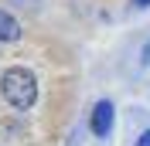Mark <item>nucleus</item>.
Wrapping results in <instances>:
<instances>
[{
    "label": "nucleus",
    "instance_id": "1",
    "mask_svg": "<svg viewBox=\"0 0 150 146\" xmlns=\"http://www.w3.org/2000/svg\"><path fill=\"white\" fill-rule=\"evenodd\" d=\"M0 92L10 109H31L38 99V78L28 68H7L0 78Z\"/></svg>",
    "mask_w": 150,
    "mask_h": 146
},
{
    "label": "nucleus",
    "instance_id": "2",
    "mask_svg": "<svg viewBox=\"0 0 150 146\" xmlns=\"http://www.w3.org/2000/svg\"><path fill=\"white\" fill-rule=\"evenodd\" d=\"M109 129H112V102H96V109H92V133L99 139L109 136Z\"/></svg>",
    "mask_w": 150,
    "mask_h": 146
},
{
    "label": "nucleus",
    "instance_id": "3",
    "mask_svg": "<svg viewBox=\"0 0 150 146\" xmlns=\"http://www.w3.org/2000/svg\"><path fill=\"white\" fill-rule=\"evenodd\" d=\"M17 37H21L17 20L10 17L7 10H0V44H10V41H17Z\"/></svg>",
    "mask_w": 150,
    "mask_h": 146
},
{
    "label": "nucleus",
    "instance_id": "4",
    "mask_svg": "<svg viewBox=\"0 0 150 146\" xmlns=\"http://www.w3.org/2000/svg\"><path fill=\"white\" fill-rule=\"evenodd\" d=\"M137 146H150V129H147V133H143L140 139H137Z\"/></svg>",
    "mask_w": 150,
    "mask_h": 146
},
{
    "label": "nucleus",
    "instance_id": "5",
    "mask_svg": "<svg viewBox=\"0 0 150 146\" xmlns=\"http://www.w3.org/2000/svg\"><path fill=\"white\" fill-rule=\"evenodd\" d=\"M14 4H21V7H38L41 0H14Z\"/></svg>",
    "mask_w": 150,
    "mask_h": 146
},
{
    "label": "nucleus",
    "instance_id": "6",
    "mask_svg": "<svg viewBox=\"0 0 150 146\" xmlns=\"http://www.w3.org/2000/svg\"><path fill=\"white\" fill-rule=\"evenodd\" d=\"M133 7H150V0H133Z\"/></svg>",
    "mask_w": 150,
    "mask_h": 146
}]
</instances>
